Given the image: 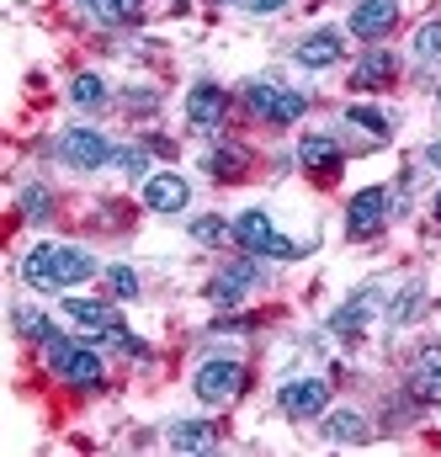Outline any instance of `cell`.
I'll return each instance as SVG.
<instances>
[{"label":"cell","mask_w":441,"mask_h":457,"mask_svg":"<svg viewBox=\"0 0 441 457\" xmlns=\"http://www.w3.org/2000/svg\"><path fill=\"white\" fill-rule=\"evenodd\" d=\"M27 287L37 293H59V287H80L86 277H96V255H86L80 245H37L21 261Z\"/></svg>","instance_id":"1"},{"label":"cell","mask_w":441,"mask_h":457,"mask_svg":"<svg viewBox=\"0 0 441 457\" xmlns=\"http://www.w3.org/2000/svg\"><path fill=\"white\" fill-rule=\"evenodd\" d=\"M234 239H239L250 255H277V261H293V255H298V245H293V239H282V234H277V224H271V213H261V208L239 213Z\"/></svg>","instance_id":"2"},{"label":"cell","mask_w":441,"mask_h":457,"mask_svg":"<svg viewBox=\"0 0 441 457\" xmlns=\"http://www.w3.org/2000/svg\"><path fill=\"white\" fill-rule=\"evenodd\" d=\"M48 356H54L59 378H64V383H75V388H96V383L107 378V367H102V356H96V351L64 341V336H59V341H48Z\"/></svg>","instance_id":"3"},{"label":"cell","mask_w":441,"mask_h":457,"mask_svg":"<svg viewBox=\"0 0 441 457\" xmlns=\"http://www.w3.org/2000/svg\"><path fill=\"white\" fill-rule=\"evenodd\" d=\"M245 102L261 117H271V122H298V117L309 112V96H304V91H282L277 80H255V86L245 91Z\"/></svg>","instance_id":"4"},{"label":"cell","mask_w":441,"mask_h":457,"mask_svg":"<svg viewBox=\"0 0 441 457\" xmlns=\"http://www.w3.org/2000/svg\"><path fill=\"white\" fill-rule=\"evenodd\" d=\"M112 154H117V149H112L96 128H64V133H59V160L75 165V170H96V165H107Z\"/></svg>","instance_id":"5"},{"label":"cell","mask_w":441,"mask_h":457,"mask_svg":"<svg viewBox=\"0 0 441 457\" xmlns=\"http://www.w3.org/2000/svg\"><path fill=\"white\" fill-rule=\"evenodd\" d=\"M192 388H197L203 404H229V399L245 394V367H239V361H203Z\"/></svg>","instance_id":"6"},{"label":"cell","mask_w":441,"mask_h":457,"mask_svg":"<svg viewBox=\"0 0 441 457\" xmlns=\"http://www.w3.org/2000/svg\"><path fill=\"white\" fill-rule=\"evenodd\" d=\"M277 404H282L293 420H314V415H325V404H330V383H325V378H293V383H282Z\"/></svg>","instance_id":"7"},{"label":"cell","mask_w":441,"mask_h":457,"mask_svg":"<svg viewBox=\"0 0 441 457\" xmlns=\"http://www.w3.org/2000/svg\"><path fill=\"white\" fill-rule=\"evenodd\" d=\"M388 219V192L383 187H367V192H356L351 197V213H345V228H351V239H367V234H378Z\"/></svg>","instance_id":"8"},{"label":"cell","mask_w":441,"mask_h":457,"mask_svg":"<svg viewBox=\"0 0 441 457\" xmlns=\"http://www.w3.org/2000/svg\"><path fill=\"white\" fill-rule=\"evenodd\" d=\"M187 203H192V187H187L181 176L160 170V176L144 181V208H149V213H181Z\"/></svg>","instance_id":"9"},{"label":"cell","mask_w":441,"mask_h":457,"mask_svg":"<svg viewBox=\"0 0 441 457\" xmlns=\"http://www.w3.org/2000/svg\"><path fill=\"white\" fill-rule=\"evenodd\" d=\"M399 21V0H356L351 5V32L356 37H383Z\"/></svg>","instance_id":"10"},{"label":"cell","mask_w":441,"mask_h":457,"mask_svg":"<svg viewBox=\"0 0 441 457\" xmlns=\"http://www.w3.org/2000/svg\"><path fill=\"white\" fill-rule=\"evenodd\" d=\"M410 388H415V399L441 404V345H426V351L415 356V378H410Z\"/></svg>","instance_id":"11"},{"label":"cell","mask_w":441,"mask_h":457,"mask_svg":"<svg viewBox=\"0 0 441 457\" xmlns=\"http://www.w3.org/2000/svg\"><path fill=\"white\" fill-rule=\"evenodd\" d=\"M340 32H314V37H304L298 48H293V59L304 64V70H330L335 59H340Z\"/></svg>","instance_id":"12"},{"label":"cell","mask_w":441,"mask_h":457,"mask_svg":"<svg viewBox=\"0 0 441 457\" xmlns=\"http://www.w3.org/2000/svg\"><path fill=\"white\" fill-rule=\"evenodd\" d=\"M250 282H255V266H250V261H239V266H229L223 277H213L208 298H213L219 309H229V303H239V298L250 293Z\"/></svg>","instance_id":"13"},{"label":"cell","mask_w":441,"mask_h":457,"mask_svg":"<svg viewBox=\"0 0 441 457\" xmlns=\"http://www.w3.org/2000/svg\"><path fill=\"white\" fill-rule=\"evenodd\" d=\"M64 314H70L75 325H86V330H102V336L117 330L112 309H107V303H96V298H64Z\"/></svg>","instance_id":"14"},{"label":"cell","mask_w":441,"mask_h":457,"mask_svg":"<svg viewBox=\"0 0 441 457\" xmlns=\"http://www.w3.org/2000/svg\"><path fill=\"white\" fill-rule=\"evenodd\" d=\"M325 442H335V447H356V442H367V420H362L356 410H335L330 420H325Z\"/></svg>","instance_id":"15"},{"label":"cell","mask_w":441,"mask_h":457,"mask_svg":"<svg viewBox=\"0 0 441 457\" xmlns=\"http://www.w3.org/2000/svg\"><path fill=\"white\" fill-rule=\"evenodd\" d=\"M219 442V431L208 426V420H181V426H171V447L176 453H208Z\"/></svg>","instance_id":"16"},{"label":"cell","mask_w":441,"mask_h":457,"mask_svg":"<svg viewBox=\"0 0 441 457\" xmlns=\"http://www.w3.org/2000/svg\"><path fill=\"white\" fill-rule=\"evenodd\" d=\"M187 117H192L197 128H213L223 117V91L219 86H197V91L187 96Z\"/></svg>","instance_id":"17"},{"label":"cell","mask_w":441,"mask_h":457,"mask_svg":"<svg viewBox=\"0 0 441 457\" xmlns=\"http://www.w3.org/2000/svg\"><path fill=\"white\" fill-rule=\"evenodd\" d=\"M298 160H304L309 170H330V165H340V149H335L330 138H304V144H298Z\"/></svg>","instance_id":"18"},{"label":"cell","mask_w":441,"mask_h":457,"mask_svg":"<svg viewBox=\"0 0 441 457\" xmlns=\"http://www.w3.org/2000/svg\"><path fill=\"white\" fill-rule=\"evenodd\" d=\"M388 75H394V54H367V59L356 64V86H362V91H372V86L388 80Z\"/></svg>","instance_id":"19"},{"label":"cell","mask_w":441,"mask_h":457,"mask_svg":"<svg viewBox=\"0 0 441 457\" xmlns=\"http://www.w3.org/2000/svg\"><path fill=\"white\" fill-rule=\"evenodd\" d=\"M70 102H75V107H102V102H107V86H102V75H80V80L70 86Z\"/></svg>","instance_id":"20"},{"label":"cell","mask_w":441,"mask_h":457,"mask_svg":"<svg viewBox=\"0 0 441 457\" xmlns=\"http://www.w3.org/2000/svg\"><path fill=\"white\" fill-rule=\"evenodd\" d=\"M330 325H335V336H362V325H367V298H351Z\"/></svg>","instance_id":"21"},{"label":"cell","mask_w":441,"mask_h":457,"mask_svg":"<svg viewBox=\"0 0 441 457\" xmlns=\"http://www.w3.org/2000/svg\"><path fill=\"white\" fill-rule=\"evenodd\" d=\"M16 330H21V336H27V341H59V330H54V325H48V320H43V314H32V309H16Z\"/></svg>","instance_id":"22"},{"label":"cell","mask_w":441,"mask_h":457,"mask_svg":"<svg viewBox=\"0 0 441 457\" xmlns=\"http://www.w3.org/2000/svg\"><path fill=\"white\" fill-rule=\"evenodd\" d=\"M415 54H420L426 64H441V21H426V27L415 32Z\"/></svg>","instance_id":"23"},{"label":"cell","mask_w":441,"mask_h":457,"mask_svg":"<svg viewBox=\"0 0 441 457\" xmlns=\"http://www.w3.org/2000/svg\"><path fill=\"white\" fill-rule=\"evenodd\" d=\"M86 11L102 16V21H128L138 11V0H86Z\"/></svg>","instance_id":"24"},{"label":"cell","mask_w":441,"mask_h":457,"mask_svg":"<svg viewBox=\"0 0 441 457\" xmlns=\"http://www.w3.org/2000/svg\"><path fill=\"white\" fill-rule=\"evenodd\" d=\"M345 117H351L356 128H367L372 138H388V117H383V112H372V107H351Z\"/></svg>","instance_id":"25"},{"label":"cell","mask_w":441,"mask_h":457,"mask_svg":"<svg viewBox=\"0 0 441 457\" xmlns=\"http://www.w3.org/2000/svg\"><path fill=\"white\" fill-rule=\"evenodd\" d=\"M48 208H54V197H48L43 187H27V192H21V213H27V219H48Z\"/></svg>","instance_id":"26"},{"label":"cell","mask_w":441,"mask_h":457,"mask_svg":"<svg viewBox=\"0 0 441 457\" xmlns=\"http://www.w3.org/2000/svg\"><path fill=\"white\" fill-rule=\"evenodd\" d=\"M107 287L117 293V298H133V293H138V277H133L128 266H112V271H107Z\"/></svg>","instance_id":"27"},{"label":"cell","mask_w":441,"mask_h":457,"mask_svg":"<svg viewBox=\"0 0 441 457\" xmlns=\"http://www.w3.org/2000/svg\"><path fill=\"white\" fill-rule=\"evenodd\" d=\"M192 234H197L203 245H219V239H229V224H223V219H197Z\"/></svg>","instance_id":"28"},{"label":"cell","mask_w":441,"mask_h":457,"mask_svg":"<svg viewBox=\"0 0 441 457\" xmlns=\"http://www.w3.org/2000/svg\"><path fill=\"white\" fill-rule=\"evenodd\" d=\"M420 314V287H404V303H394V320H415Z\"/></svg>","instance_id":"29"},{"label":"cell","mask_w":441,"mask_h":457,"mask_svg":"<svg viewBox=\"0 0 441 457\" xmlns=\"http://www.w3.org/2000/svg\"><path fill=\"white\" fill-rule=\"evenodd\" d=\"M208 170L213 176H239V154H208Z\"/></svg>","instance_id":"30"},{"label":"cell","mask_w":441,"mask_h":457,"mask_svg":"<svg viewBox=\"0 0 441 457\" xmlns=\"http://www.w3.org/2000/svg\"><path fill=\"white\" fill-rule=\"evenodd\" d=\"M112 160H117L122 170H144V149H117Z\"/></svg>","instance_id":"31"},{"label":"cell","mask_w":441,"mask_h":457,"mask_svg":"<svg viewBox=\"0 0 441 457\" xmlns=\"http://www.w3.org/2000/svg\"><path fill=\"white\" fill-rule=\"evenodd\" d=\"M245 5H250V11H261V16H266V11H282V5H287V0H245Z\"/></svg>","instance_id":"32"},{"label":"cell","mask_w":441,"mask_h":457,"mask_svg":"<svg viewBox=\"0 0 441 457\" xmlns=\"http://www.w3.org/2000/svg\"><path fill=\"white\" fill-rule=\"evenodd\" d=\"M426 160H431V165L441 170V144H431V149H426Z\"/></svg>","instance_id":"33"},{"label":"cell","mask_w":441,"mask_h":457,"mask_svg":"<svg viewBox=\"0 0 441 457\" xmlns=\"http://www.w3.org/2000/svg\"><path fill=\"white\" fill-rule=\"evenodd\" d=\"M437 224H441V197H437Z\"/></svg>","instance_id":"34"}]
</instances>
